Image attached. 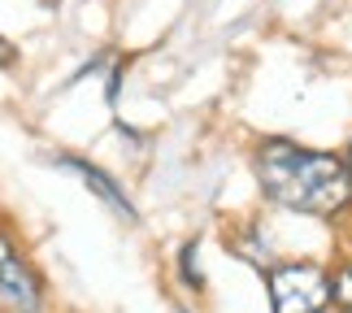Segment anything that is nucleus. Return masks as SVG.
<instances>
[{"label":"nucleus","mask_w":352,"mask_h":313,"mask_svg":"<svg viewBox=\"0 0 352 313\" xmlns=\"http://www.w3.org/2000/svg\"><path fill=\"white\" fill-rule=\"evenodd\" d=\"M0 309L9 313H39L44 309V279L22 248V239L0 217Z\"/></svg>","instance_id":"obj_3"},{"label":"nucleus","mask_w":352,"mask_h":313,"mask_svg":"<svg viewBox=\"0 0 352 313\" xmlns=\"http://www.w3.org/2000/svg\"><path fill=\"white\" fill-rule=\"evenodd\" d=\"M179 261H183V283H187V288H205V274H200V248H196V244H183Z\"/></svg>","instance_id":"obj_6"},{"label":"nucleus","mask_w":352,"mask_h":313,"mask_svg":"<svg viewBox=\"0 0 352 313\" xmlns=\"http://www.w3.org/2000/svg\"><path fill=\"white\" fill-rule=\"evenodd\" d=\"M48 166H57V170H65V174H74V179L83 183L87 192L96 196L109 213H118L122 222H131V226L140 222V209L131 205V196L122 192V183H118L104 166H96V161H87V157H78V153H48Z\"/></svg>","instance_id":"obj_4"},{"label":"nucleus","mask_w":352,"mask_h":313,"mask_svg":"<svg viewBox=\"0 0 352 313\" xmlns=\"http://www.w3.org/2000/svg\"><path fill=\"white\" fill-rule=\"evenodd\" d=\"M252 174L265 200L305 217H340L352 209V174L344 157L296 140H261L252 148Z\"/></svg>","instance_id":"obj_1"},{"label":"nucleus","mask_w":352,"mask_h":313,"mask_svg":"<svg viewBox=\"0 0 352 313\" xmlns=\"http://www.w3.org/2000/svg\"><path fill=\"white\" fill-rule=\"evenodd\" d=\"M13 65H18V48H13L9 39L0 35V70H13Z\"/></svg>","instance_id":"obj_7"},{"label":"nucleus","mask_w":352,"mask_h":313,"mask_svg":"<svg viewBox=\"0 0 352 313\" xmlns=\"http://www.w3.org/2000/svg\"><path fill=\"white\" fill-rule=\"evenodd\" d=\"M331 301L340 305V309H352V261L340 266V270L331 274Z\"/></svg>","instance_id":"obj_5"},{"label":"nucleus","mask_w":352,"mask_h":313,"mask_svg":"<svg viewBox=\"0 0 352 313\" xmlns=\"http://www.w3.org/2000/svg\"><path fill=\"white\" fill-rule=\"evenodd\" d=\"M344 166H348V174H352V144H348V153H344Z\"/></svg>","instance_id":"obj_8"},{"label":"nucleus","mask_w":352,"mask_h":313,"mask_svg":"<svg viewBox=\"0 0 352 313\" xmlns=\"http://www.w3.org/2000/svg\"><path fill=\"white\" fill-rule=\"evenodd\" d=\"M265 288L274 313H322L331 305V270L318 261H274Z\"/></svg>","instance_id":"obj_2"}]
</instances>
